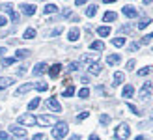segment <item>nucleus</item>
Segmentation results:
<instances>
[{
  "instance_id": "obj_1",
  "label": "nucleus",
  "mask_w": 153,
  "mask_h": 140,
  "mask_svg": "<svg viewBox=\"0 0 153 140\" xmlns=\"http://www.w3.org/2000/svg\"><path fill=\"white\" fill-rule=\"evenodd\" d=\"M67 131H69V127H67V123L65 121H58L54 127H52V138H56V140H62L65 135H67Z\"/></svg>"
},
{
  "instance_id": "obj_2",
  "label": "nucleus",
  "mask_w": 153,
  "mask_h": 140,
  "mask_svg": "<svg viewBox=\"0 0 153 140\" xmlns=\"http://www.w3.org/2000/svg\"><path fill=\"white\" fill-rule=\"evenodd\" d=\"M129 135H131V127H129L127 123H121V125H118L116 131H114V136L118 140H127Z\"/></svg>"
},
{
  "instance_id": "obj_3",
  "label": "nucleus",
  "mask_w": 153,
  "mask_h": 140,
  "mask_svg": "<svg viewBox=\"0 0 153 140\" xmlns=\"http://www.w3.org/2000/svg\"><path fill=\"white\" fill-rule=\"evenodd\" d=\"M17 121H19V125H22V127H32V125L37 123V118L32 116V114H22V116L17 118Z\"/></svg>"
},
{
  "instance_id": "obj_4",
  "label": "nucleus",
  "mask_w": 153,
  "mask_h": 140,
  "mask_svg": "<svg viewBox=\"0 0 153 140\" xmlns=\"http://www.w3.org/2000/svg\"><path fill=\"white\" fill-rule=\"evenodd\" d=\"M10 135L17 136L19 140H26L28 138V133L25 127H19V125H10Z\"/></svg>"
},
{
  "instance_id": "obj_5",
  "label": "nucleus",
  "mask_w": 153,
  "mask_h": 140,
  "mask_svg": "<svg viewBox=\"0 0 153 140\" xmlns=\"http://www.w3.org/2000/svg\"><path fill=\"white\" fill-rule=\"evenodd\" d=\"M37 123H39V125H45V127H51V125H56L58 120L54 118V116L45 114V116H37Z\"/></svg>"
},
{
  "instance_id": "obj_6",
  "label": "nucleus",
  "mask_w": 153,
  "mask_h": 140,
  "mask_svg": "<svg viewBox=\"0 0 153 140\" xmlns=\"http://www.w3.org/2000/svg\"><path fill=\"white\" fill-rule=\"evenodd\" d=\"M153 93V84L151 82H144V86L140 88V101H148Z\"/></svg>"
},
{
  "instance_id": "obj_7",
  "label": "nucleus",
  "mask_w": 153,
  "mask_h": 140,
  "mask_svg": "<svg viewBox=\"0 0 153 140\" xmlns=\"http://www.w3.org/2000/svg\"><path fill=\"white\" fill-rule=\"evenodd\" d=\"M0 10H2L4 13H7V15H10L13 22H17V21H19V13L13 10V6H11V4H0Z\"/></svg>"
},
{
  "instance_id": "obj_8",
  "label": "nucleus",
  "mask_w": 153,
  "mask_h": 140,
  "mask_svg": "<svg viewBox=\"0 0 153 140\" xmlns=\"http://www.w3.org/2000/svg\"><path fill=\"white\" fill-rule=\"evenodd\" d=\"M86 66H91V64H97L99 62V52H94V54H84V56L80 58Z\"/></svg>"
},
{
  "instance_id": "obj_9",
  "label": "nucleus",
  "mask_w": 153,
  "mask_h": 140,
  "mask_svg": "<svg viewBox=\"0 0 153 140\" xmlns=\"http://www.w3.org/2000/svg\"><path fill=\"white\" fill-rule=\"evenodd\" d=\"M121 13H123L125 17H129V19H134V17H138V11H136V7H134V6H123V10H121Z\"/></svg>"
},
{
  "instance_id": "obj_10",
  "label": "nucleus",
  "mask_w": 153,
  "mask_h": 140,
  "mask_svg": "<svg viewBox=\"0 0 153 140\" xmlns=\"http://www.w3.org/2000/svg\"><path fill=\"white\" fill-rule=\"evenodd\" d=\"M47 106L51 108L52 112H62V105L58 103V99H56V97H49V101H47Z\"/></svg>"
},
{
  "instance_id": "obj_11",
  "label": "nucleus",
  "mask_w": 153,
  "mask_h": 140,
  "mask_svg": "<svg viewBox=\"0 0 153 140\" xmlns=\"http://www.w3.org/2000/svg\"><path fill=\"white\" fill-rule=\"evenodd\" d=\"M34 88H36V84H32V82L22 84V86H19L17 90H15V95H22V93H28L30 90H34Z\"/></svg>"
},
{
  "instance_id": "obj_12",
  "label": "nucleus",
  "mask_w": 153,
  "mask_h": 140,
  "mask_svg": "<svg viewBox=\"0 0 153 140\" xmlns=\"http://www.w3.org/2000/svg\"><path fill=\"white\" fill-rule=\"evenodd\" d=\"M19 7H21V11L25 15H28V17H32V15L36 13V6L34 4H21Z\"/></svg>"
},
{
  "instance_id": "obj_13",
  "label": "nucleus",
  "mask_w": 153,
  "mask_h": 140,
  "mask_svg": "<svg viewBox=\"0 0 153 140\" xmlns=\"http://www.w3.org/2000/svg\"><path fill=\"white\" fill-rule=\"evenodd\" d=\"M45 71H49V69H47V64H43V62H39V64H36V66H34V69H32V73H34L36 77L43 75Z\"/></svg>"
},
{
  "instance_id": "obj_14",
  "label": "nucleus",
  "mask_w": 153,
  "mask_h": 140,
  "mask_svg": "<svg viewBox=\"0 0 153 140\" xmlns=\"http://www.w3.org/2000/svg\"><path fill=\"white\" fill-rule=\"evenodd\" d=\"M13 82H15V80L11 79V77H0V90H6V88H10Z\"/></svg>"
},
{
  "instance_id": "obj_15",
  "label": "nucleus",
  "mask_w": 153,
  "mask_h": 140,
  "mask_svg": "<svg viewBox=\"0 0 153 140\" xmlns=\"http://www.w3.org/2000/svg\"><path fill=\"white\" fill-rule=\"evenodd\" d=\"M120 62H121L120 54H108V56H106V64H108V66H118Z\"/></svg>"
},
{
  "instance_id": "obj_16",
  "label": "nucleus",
  "mask_w": 153,
  "mask_h": 140,
  "mask_svg": "<svg viewBox=\"0 0 153 140\" xmlns=\"http://www.w3.org/2000/svg\"><path fill=\"white\" fill-rule=\"evenodd\" d=\"M79 37H80V30L76 28V26L71 28V30H69V34H67V39H69V41H76Z\"/></svg>"
},
{
  "instance_id": "obj_17",
  "label": "nucleus",
  "mask_w": 153,
  "mask_h": 140,
  "mask_svg": "<svg viewBox=\"0 0 153 140\" xmlns=\"http://www.w3.org/2000/svg\"><path fill=\"white\" fill-rule=\"evenodd\" d=\"M125 80V75L121 73V71H116L114 73V86H120V84H123Z\"/></svg>"
},
{
  "instance_id": "obj_18",
  "label": "nucleus",
  "mask_w": 153,
  "mask_h": 140,
  "mask_svg": "<svg viewBox=\"0 0 153 140\" xmlns=\"http://www.w3.org/2000/svg\"><path fill=\"white\" fill-rule=\"evenodd\" d=\"M125 99H129V97H133L134 95V88H133V84H127V86L123 88V93H121Z\"/></svg>"
},
{
  "instance_id": "obj_19",
  "label": "nucleus",
  "mask_w": 153,
  "mask_h": 140,
  "mask_svg": "<svg viewBox=\"0 0 153 140\" xmlns=\"http://www.w3.org/2000/svg\"><path fill=\"white\" fill-rule=\"evenodd\" d=\"M118 19V13H114V11H106L103 15V22H112V21H116Z\"/></svg>"
},
{
  "instance_id": "obj_20",
  "label": "nucleus",
  "mask_w": 153,
  "mask_h": 140,
  "mask_svg": "<svg viewBox=\"0 0 153 140\" xmlns=\"http://www.w3.org/2000/svg\"><path fill=\"white\" fill-rule=\"evenodd\" d=\"M43 13H47V15H51V13H58V6L56 4H47L43 7Z\"/></svg>"
},
{
  "instance_id": "obj_21",
  "label": "nucleus",
  "mask_w": 153,
  "mask_h": 140,
  "mask_svg": "<svg viewBox=\"0 0 153 140\" xmlns=\"http://www.w3.org/2000/svg\"><path fill=\"white\" fill-rule=\"evenodd\" d=\"M60 71H62V66H60V64H54L52 67H49V75L51 77H58Z\"/></svg>"
},
{
  "instance_id": "obj_22",
  "label": "nucleus",
  "mask_w": 153,
  "mask_h": 140,
  "mask_svg": "<svg viewBox=\"0 0 153 140\" xmlns=\"http://www.w3.org/2000/svg\"><path fill=\"white\" fill-rule=\"evenodd\" d=\"M110 32H112V30H110V26H99V28H97V34L101 36V37L110 36Z\"/></svg>"
},
{
  "instance_id": "obj_23",
  "label": "nucleus",
  "mask_w": 153,
  "mask_h": 140,
  "mask_svg": "<svg viewBox=\"0 0 153 140\" xmlns=\"http://www.w3.org/2000/svg\"><path fill=\"white\" fill-rule=\"evenodd\" d=\"M90 49L91 51H105V43L103 41H91L90 43Z\"/></svg>"
},
{
  "instance_id": "obj_24",
  "label": "nucleus",
  "mask_w": 153,
  "mask_h": 140,
  "mask_svg": "<svg viewBox=\"0 0 153 140\" xmlns=\"http://www.w3.org/2000/svg\"><path fill=\"white\" fill-rule=\"evenodd\" d=\"M149 25H151V19H149V17H142V19H140V22H138V30L148 28Z\"/></svg>"
},
{
  "instance_id": "obj_25",
  "label": "nucleus",
  "mask_w": 153,
  "mask_h": 140,
  "mask_svg": "<svg viewBox=\"0 0 153 140\" xmlns=\"http://www.w3.org/2000/svg\"><path fill=\"white\" fill-rule=\"evenodd\" d=\"M88 71H90L91 75H99V73H101V66H99V62H97V64L88 66Z\"/></svg>"
},
{
  "instance_id": "obj_26",
  "label": "nucleus",
  "mask_w": 153,
  "mask_h": 140,
  "mask_svg": "<svg viewBox=\"0 0 153 140\" xmlns=\"http://www.w3.org/2000/svg\"><path fill=\"white\" fill-rule=\"evenodd\" d=\"M39 103H41V99H39V97H34V99L28 103V110H36V108L39 106Z\"/></svg>"
},
{
  "instance_id": "obj_27",
  "label": "nucleus",
  "mask_w": 153,
  "mask_h": 140,
  "mask_svg": "<svg viewBox=\"0 0 153 140\" xmlns=\"http://www.w3.org/2000/svg\"><path fill=\"white\" fill-rule=\"evenodd\" d=\"M22 37H25V39H34V37H36V30L34 28H26L25 34H22Z\"/></svg>"
},
{
  "instance_id": "obj_28",
  "label": "nucleus",
  "mask_w": 153,
  "mask_h": 140,
  "mask_svg": "<svg viewBox=\"0 0 153 140\" xmlns=\"http://www.w3.org/2000/svg\"><path fill=\"white\" fill-rule=\"evenodd\" d=\"M153 73V67L151 66H146V67H142L140 71H138V77H148V75H151Z\"/></svg>"
},
{
  "instance_id": "obj_29",
  "label": "nucleus",
  "mask_w": 153,
  "mask_h": 140,
  "mask_svg": "<svg viewBox=\"0 0 153 140\" xmlns=\"http://www.w3.org/2000/svg\"><path fill=\"white\" fill-rule=\"evenodd\" d=\"M26 56H30V51H28V49H19V51H17V54H15V58H17V60L26 58Z\"/></svg>"
},
{
  "instance_id": "obj_30",
  "label": "nucleus",
  "mask_w": 153,
  "mask_h": 140,
  "mask_svg": "<svg viewBox=\"0 0 153 140\" xmlns=\"http://www.w3.org/2000/svg\"><path fill=\"white\" fill-rule=\"evenodd\" d=\"M95 13H97V6L95 4H91V6L86 7V17H94Z\"/></svg>"
},
{
  "instance_id": "obj_31",
  "label": "nucleus",
  "mask_w": 153,
  "mask_h": 140,
  "mask_svg": "<svg viewBox=\"0 0 153 140\" xmlns=\"http://www.w3.org/2000/svg\"><path fill=\"white\" fill-rule=\"evenodd\" d=\"M36 90L37 92H47L49 90V84L47 82H36Z\"/></svg>"
},
{
  "instance_id": "obj_32",
  "label": "nucleus",
  "mask_w": 153,
  "mask_h": 140,
  "mask_svg": "<svg viewBox=\"0 0 153 140\" xmlns=\"http://www.w3.org/2000/svg\"><path fill=\"white\" fill-rule=\"evenodd\" d=\"M112 45H114V47H123V45H125V37H114V39H112Z\"/></svg>"
},
{
  "instance_id": "obj_33",
  "label": "nucleus",
  "mask_w": 153,
  "mask_h": 140,
  "mask_svg": "<svg viewBox=\"0 0 153 140\" xmlns=\"http://www.w3.org/2000/svg\"><path fill=\"white\" fill-rule=\"evenodd\" d=\"M99 121H101L103 125H108V123H110V116L108 114H101V116H99Z\"/></svg>"
},
{
  "instance_id": "obj_34",
  "label": "nucleus",
  "mask_w": 153,
  "mask_h": 140,
  "mask_svg": "<svg viewBox=\"0 0 153 140\" xmlns=\"http://www.w3.org/2000/svg\"><path fill=\"white\" fill-rule=\"evenodd\" d=\"M79 97H80V99H88V97H90V90H88V88H80Z\"/></svg>"
},
{
  "instance_id": "obj_35",
  "label": "nucleus",
  "mask_w": 153,
  "mask_h": 140,
  "mask_svg": "<svg viewBox=\"0 0 153 140\" xmlns=\"http://www.w3.org/2000/svg\"><path fill=\"white\" fill-rule=\"evenodd\" d=\"M15 62H17V58H2V66H4V67H7V66L15 64Z\"/></svg>"
},
{
  "instance_id": "obj_36",
  "label": "nucleus",
  "mask_w": 153,
  "mask_h": 140,
  "mask_svg": "<svg viewBox=\"0 0 153 140\" xmlns=\"http://www.w3.org/2000/svg\"><path fill=\"white\" fill-rule=\"evenodd\" d=\"M73 93H75V88H73V86H67V88L64 90V93H62V95H64V97H71Z\"/></svg>"
},
{
  "instance_id": "obj_37",
  "label": "nucleus",
  "mask_w": 153,
  "mask_h": 140,
  "mask_svg": "<svg viewBox=\"0 0 153 140\" xmlns=\"http://www.w3.org/2000/svg\"><path fill=\"white\" fill-rule=\"evenodd\" d=\"M151 39H153V32H151V34H148V36H144V37H142V41H140V45H148Z\"/></svg>"
},
{
  "instance_id": "obj_38",
  "label": "nucleus",
  "mask_w": 153,
  "mask_h": 140,
  "mask_svg": "<svg viewBox=\"0 0 153 140\" xmlns=\"http://www.w3.org/2000/svg\"><path fill=\"white\" fill-rule=\"evenodd\" d=\"M127 106H129V110H131L133 114H136V116H140V114H142V112H138V108H136L133 103H127Z\"/></svg>"
},
{
  "instance_id": "obj_39",
  "label": "nucleus",
  "mask_w": 153,
  "mask_h": 140,
  "mask_svg": "<svg viewBox=\"0 0 153 140\" xmlns=\"http://www.w3.org/2000/svg\"><path fill=\"white\" fill-rule=\"evenodd\" d=\"M0 140H11V135L7 131H0Z\"/></svg>"
},
{
  "instance_id": "obj_40",
  "label": "nucleus",
  "mask_w": 153,
  "mask_h": 140,
  "mask_svg": "<svg viewBox=\"0 0 153 140\" xmlns=\"http://www.w3.org/2000/svg\"><path fill=\"white\" fill-rule=\"evenodd\" d=\"M62 32H64V28H62V26H58V28L52 30V34H51V36H52V37H56V36H60Z\"/></svg>"
},
{
  "instance_id": "obj_41",
  "label": "nucleus",
  "mask_w": 153,
  "mask_h": 140,
  "mask_svg": "<svg viewBox=\"0 0 153 140\" xmlns=\"http://www.w3.org/2000/svg\"><path fill=\"white\" fill-rule=\"evenodd\" d=\"M88 116H90V112H80L79 116H76V121H82V120H86Z\"/></svg>"
},
{
  "instance_id": "obj_42",
  "label": "nucleus",
  "mask_w": 153,
  "mask_h": 140,
  "mask_svg": "<svg viewBox=\"0 0 153 140\" xmlns=\"http://www.w3.org/2000/svg\"><path fill=\"white\" fill-rule=\"evenodd\" d=\"M138 47H140V43H131V45H129V51L134 52V51H138Z\"/></svg>"
},
{
  "instance_id": "obj_43",
  "label": "nucleus",
  "mask_w": 153,
  "mask_h": 140,
  "mask_svg": "<svg viewBox=\"0 0 153 140\" xmlns=\"http://www.w3.org/2000/svg\"><path fill=\"white\" fill-rule=\"evenodd\" d=\"M76 69H79V64H76V62H71V64H69V71H76Z\"/></svg>"
},
{
  "instance_id": "obj_44",
  "label": "nucleus",
  "mask_w": 153,
  "mask_h": 140,
  "mask_svg": "<svg viewBox=\"0 0 153 140\" xmlns=\"http://www.w3.org/2000/svg\"><path fill=\"white\" fill-rule=\"evenodd\" d=\"M32 140H45V135H43V133H37V135L32 136Z\"/></svg>"
},
{
  "instance_id": "obj_45",
  "label": "nucleus",
  "mask_w": 153,
  "mask_h": 140,
  "mask_svg": "<svg viewBox=\"0 0 153 140\" xmlns=\"http://www.w3.org/2000/svg\"><path fill=\"white\" fill-rule=\"evenodd\" d=\"M134 66H136V62H134V60H129V62H127V69H133Z\"/></svg>"
},
{
  "instance_id": "obj_46",
  "label": "nucleus",
  "mask_w": 153,
  "mask_h": 140,
  "mask_svg": "<svg viewBox=\"0 0 153 140\" xmlns=\"http://www.w3.org/2000/svg\"><path fill=\"white\" fill-rule=\"evenodd\" d=\"M6 22H7V19H6V17H2V15H0V26H6Z\"/></svg>"
},
{
  "instance_id": "obj_47",
  "label": "nucleus",
  "mask_w": 153,
  "mask_h": 140,
  "mask_svg": "<svg viewBox=\"0 0 153 140\" xmlns=\"http://www.w3.org/2000/svg\"><path fill=\"white\" fill-rule=\"evenodd\" d=\"M62 15H64V17H71V10H64Z\"/></svg>"
},
{
  "instance_id": "obj_48",
  "label": "nucleus",
  "mask_w": 153,
  "mask_h": 140,
  "mask_svg": "<svg viewBox=\"0 0 153 140\" xmlns=\"http://www.w3.org/2000/svg\"><path fill=\"white\" fill-rule=\"evenodd\" d=\"M88 0H75V6H82V4H86Z\"/></svg>"
},
{
  "instance_id": "obj_49",
  "label": "nucleus",
  "mask_w": 153,
  "mask_h": 140,
  "mask_svg": "<svg viewBox=\"0 0 153 140\" xmlns=\"http://www.w3.org/2000/svg\"><path fill=\"white\" fill-rule=\"evenodd\" d=\"M121 32H131V26L125 25V26H121Z\"/></svg>"
},
{
  "instance_id": "obj_50",
  "label": "nucleus",
  "mask_w": 153,
  "mask_h": 140,
  "mask_svg": "<svg viewBox=\"0 0 153 140\" xmlns=\"http://www.w3.org/2000/svg\"><path fill=\"white\" fill-rule=\"evenodd\" d=\"M6 52H7L6 47H0V56H6Z\"/></svg>"
},
{
  "instance_id": "obj_51",
  "label": "nucleus",
  "mask_w": 153,
  "mask_h": 140,
  "mask_svg": "<svg viewBox=\"0 0 153 140\" xmlns=\"http://www.w3.org/2000/svg\"><path fill=\"white\" fill-rule=\"evenodd\" d=\"M88 140H99V136L94 133V135H90V138H88Z\"/></svg>"
},
{
  "instance_id": "obj_52",
  "label": "nucleus",
  "mask_w": 153,
  "mask_h": 140,
  "mask_svg": "<svg viewBox=\"0 0 153 140\" xmlns=\"http://www.w3.org/2000/svg\"><path fill=\"white\" fill-rule=\"evenodd\" d=\"M17 73H19V75H25V73H26V69H25V67H19V71H17Z\"/></svg>"
},
{
  "instance_id": "obj_53",
  "label": "nucleus",
  "mask_w": 153,
  "mask_h": 140,
  "mask_svg": "<svg viewBox=\"0 0 153 140\" xmlns=\"http://www.w3.org/2000/svg\"><path fill=\"white\" fill-rule=\"evenodd\" d=\"M69 140H80V136H79V135H73V136H71Z\"/></svg>"
},
{
  "instance_id": "obj_54",
  "label": "nucleus",
  "mask_w": 153,
  "mask_h": 140,
  "mask_svg": "<svg viewBox=\"0 0 153 140\" xmlns=\"http://www.w3.org/2000/svg\"><path fill=\"white\" fill-rule=\"evenodd\" d=\"M105 4H112V2H118V0H103Z\"/></svg>"
},
{
  "instance_id": "obj_55",
  "label": "nucleus",
  "mask_w": 153,
  "mask_h": 140,
  "mask_svg": "<svg viewBox=\"0 0 153 140\" xmlns=\"http://www.w3.org/2000/svg\"><path fill=\"white\" fill-rule=\"evenodd\" d=\"M134 140H146V136H142V135H140V136H136Z\"/></svg>"
},
{
  "instance_id": "obj_56",
  "label": "nucleus",
  "mask_w": 153,
  "mask_h": 140,
  "mask_svg": "<svg viewBox=\"0 0 153 140\" xmlns=\"http://www.w3.org/2000/svg\"><path fill=\"white\" fill-rule=\"evenodd\" d=\"M151 2H153V0H144V4H146V6H148V4H151Z\"/></svg>"
},
{
  "instance_id": "obj_57",
  "label": "nucleus",
  "mask_w": 153,
  "mask_h": 140,
  "mask_svg": "<svg viewBox=\"0 0 153 140\" xmlns=\"http://www.w3.org/2000/svg\"><path fill=\"white\" fill-rule=\"evenodd\" d=\"M149 116H151V120H153V110H151V114H149Z\"/></svg>"
}]
</instances>
